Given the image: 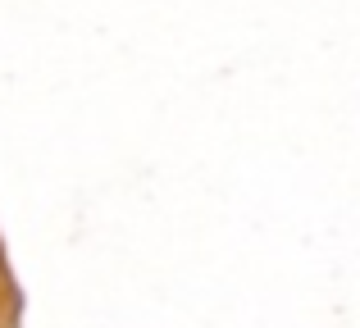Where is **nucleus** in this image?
Returning <instances> with one entry per match:
<instances>
[]
</instances>
